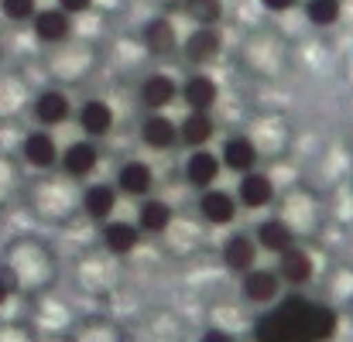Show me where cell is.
Here are the masks:
<instances>
[{
  "label": "cell",
  "instance_id": "cell-1",
  "mask_svg": "<svg viewBox=\"0 0 353 342\" xmlns=\"http://www.w3.org/2000/svg\"><path fill=\"white\" fill-rule=\"evenodd\" d=\"M340 329V315L330 305L309 301L305 295H288L278 308L254 322L257 342H330Z\"/></svg>",
  "mask_w": 353,
  "mask_h": 342
},
{
  "label": "cell",
  "instance_id": "cell-2",
  "mask_svg": "<svg viewBox=\"0 0 353 342\" xmlns=\"http://www.w3.org/2000/svg\"><path fill=\"white\" fill-rule=\"evenodd\" d=\"M179 96H182V103H185L189 110H196V114H210L213 103L220 100V86H216L213 76L196 72V76H189V79L179 86Z\"/></svg>",
  "mask_w": 353,
  "mask_h": 342
},
{
  "label": "cell",
  "instance_id": "cell-3",
  "mask_svg": "<svg viewBox=\"0 0 353 342\" xmlns=\"http://www.w3.org/2000/svg\"><path fill=\"white\" fill-rule=\"evenodd\" d=\"M31 31H34V38L41 45H59V41H65L72 34V17L65 10H59V7H48V10H38L31 17Z\"/></svg>",
  "mask_w": 353,
  "mask_h": 342
},
{
  "label": "cell",
  "instance_id": "cell-4",
  "mask_svg": "<svg viewBox=\"0 0 353 342\" xmlns=\"http://www.w3.org/2000/svg\"><path fill=\"white\" fill-rule=\"evenodd\" d=\"M59 161H62V171L69 178H90L100 164V151H97L93 140H76L59 154Z\"/></svg>",
  "mask_w": 353,
  "mask_h": 342
},
{
  "label": "cell",
  "instance_id": "cell-5",
  "mask_svg": "<svg viewBox=\"0 0 353 342\" xmlns=\"http://www.w3.org/2000/svg\"><path fill=\"white\" fill-rule=\"evenodd\" d=\"M220 171H223L220 154H213L210 147L192 151V154H189V161H185V182H189V185H196V189H203V192L216 185Z\"/></svg>",
  "mask_w": 353,
  "mask_h": 342
},
{
  "label": "cell",
  "instance_id": "cell-6",
  "mask_svg": "<svg viewBox=\"0 0 353 342\" xmlns=\"http://www.w3.org/2000/svg\"><path fill=\"white\" fill-rule=\"evenodd\" d=\"M199 216L210 226H230L236 216V195L223 192V189H206L199 195Z\"/></svg>",
  "mask_w": 353,
  "mask_h": 342
},
{
  "label": "cell",
  "instance_id": "cell-7",
  "mask_svg": "<svg viewBox=\"0 0 353 342\" xmlns=\"http://www.w3.org/2000/svg\"><path fill=\"white\" fill-rule=\"evenodd\" d=\"M179 100V83L168 76V72H151L144 83H141V103L151 110V114H161L168 103Z\"/></svg>",
  "mask_w": 353,
  "mask_h": 342
},
{
  "label": "cell",
  "instance_id": "cell-8",
  "mask_svg": "<svg viewBox=\"0 0 353 342\" xmlns=\"http://www.w3.org/2000/svg\"><path fill=\"white\" fill-rule=\"evenodd\" d=\"M223 52V34L220 28H196L189 38H185V58L196 62V65H210L213 58H220Z\"/></svg>",
  "mask_w": 353,
  "mask_h": 342
},
{
  "label": "cell",
  "instance_id": "cell-9",
  "mask_svg": "<svg viewBox=\"0 0 353 342\" xmlns=\"http://www.w3.org/2000/svg\"><path fill=\"white\" fill-rule=\"evenodd\" d=\"M236 199H240L243 209H264L274 199V182L264 171H247V175H240Z\"/></svg>",
  "mask_w": 353,
  "mask_h": 342
},
{
  "label": "cell",
  "instance_id": "cell-10",
  "mask_svg": "<svg viewBox=\"0 0 353 342\" xmlns=\"http://www.w3.org/2000/svg\"><path fill=\"white\" fill-rule=\"evenodd\" d=\"M312 274H316V264H312V257L305 250L292 246V250H285L278 257V277L288 281L292 288H305L312 281Z\"/></svg>",
  "mask_w": 353,
  "mask_h": 342
},
{
  "label": "cell",
  "instance_id": "cell-11",
  "mask_svg": "<svg viewBox=\"0 0 353 342\" xmlns=\"http://www.w3.org/2000/svg\"><path fill=\"white\" fill-rule=\"evenodd\" d=\"M72 114V103L62 89H45L38 100H34V120L41 123V130H52L59 123H65Z\"/></svg>",
  "mask_w": 353,
  "mask_h": 342
},
{
  "label": "cell",
  "instance_id": "cell-12",
  "mask_svg": "<svg viewBox=\"0 0 353 342\" xmlns=\"http://www.w3.org/2000/svg\"><path fill=\"white\" fill-rule=\"evenodd\" d=\"M257 144L250 137H230L220 151V164L230 168L236 175H247V171H257Z\"/></svg>",
  "mask_w": 353,
  "mask_h": 342
},
{
  "label": "cell",
  "instance_id": "cell-13",
  "mask_svg": "<svg viewBox=\"0 0 353 342\" xmlns=\"http://www.w3.org/2000/svg\"><path fill=\"white\" fill-rule=\"evenodd\" d=\"M257 243L250 239V236H243V233H234V236H227V243H223V264L234 270V274H247V270H254L257 267Z\"/></svg>",
  "mask_w": 353,
  "mask_h": 342
},
{
  "label": "cell",
  "instance_id": "cell-14",
  "mask_svg": "<svg viewBox=\"0 0 353 342\" xmlns=\"http://www.w3.org/2000/svg\"><path fill=\"white\" fill-rule=\"evenodd\" d=\"M141 140L151 147V151H172L179 144V123L168 120L165 114H151L141 123Z\"/></svg>",
  "mask_w": 353,
  "mask_h": 342
},
{
  "label": "cell",
  "instance_id": "cell-15",
  "mask_svg": "<svg viewBox=\"0 0 353 342\" xmlns=\"http://www.w3.org/2000/svg\"><path fill=\"white\" fill-rule=\"evenodd\" d=\"M141 41L151 55H172L179 48V31L168 17H151L141 31Z\"/></svg>",
  "mask_w": 353,
  "mask_h": 342
},
{
  "label": "cell",
  "instance_id": "cell-16",
  "mask_svg": "<svg viewBox=\"0 0 353 342\" xmlns=\"http://www.w3.org/2000/svg\"><path fill=\"white\" fill-rule=\"evenodd\" d=\"M21 154L31 168H52L59 161V144L48 130H31L21 144Z\"/></svg>",
  "mask_w": 353,
  "mask_h": 342
},
{
  "label": "cell",
  "instance_id": "cell-17",
  "mask_svg": "<svg viewBox=\"0 0 353 342\" xmlns=\"http://www.w3.org/2000/svg\"><path fill=\"white\" fill-rule=\"evenodd\" d=\"M278 288H281L278 270L254 267V270L243 274V295H247V301H254V305H268V301H274V298H278Z\"/></svg>",
  "mask_w": 353,
  "mask_h": 342
},
{
  "label": "cell",
  "instance_id": "cell-18",
  "mask_svg": "<svg viewBox=\"0 0 353 342\" xmlns=\"http://www.w3.org/2000/svg\"><path fill=\"white\" fill-rule=\"evenodd\" d=\"M114 107L107 100H86L79 107V127L86 137H107L114 130Z\"/></svg>",
  "mask_w": 353,
  "mask_h": 342
},
{
  "label": "cell",
  "instance_id": "cell-19",
  "mask_svg": "<svg viewBox=\"0 0 353 342\" xmlns=\"http://www.w3.org/2000/svg\"><path fill=\"white\" fill-rule=\"evenodd\" d=\"M213 130H216V127H213V116L189 110V114L179 120V144L199 151V147H206V144L213 140Z\"/></svg>",
  "mask_w": 353,
  "mask_h": 342
},
{
  "label": "cell",
  "instance_id": "cell-20",
  "mask_svg": "<svg viewBox=\"0 0 353 342\" xmlns=\"http://www.w3.org/2000/svg\"><path fill=\"white\" fill-rule=\"evenodd\" d=\"M83 209H86L90 220L107 223V220L114 216V209H117V185H107V182L90 185L86 195H83Z\"/></svg>",
  "mask_w": 353,
  "mask_h": 342
},
{
  "label": "cell",
  "instance_id": "cell-21",
  "mask_svg": "<svg viewBox=\"0 0 353 342\" xmlns=\"http://www.w3.org/2000/svg\"><path fill=\"white\" fill-rule=\"evenodd\" d=\"M254 243H257V250H268V253H278V257H281L285 250L295 246V233H292V226H288L285 220H264V223L257 226Z\"/></svg>",
  "mask_w": 353,
  "mask_h": 342
},
{
  "label": "cell",
  "instance_id": "cell-22",
  "mask_svg": "<svg viewBox=\"0 0 353 342\" xmlns=\"http://www.w3.org/2000/svg\"><path fill=\"white\" fill-rule=\"evenodd\" d=\"M154 185V171L148 161H127L117 171V192L123 195H148Z\"/></svg>",
  "mask_w": 353,
  "mask_h": 342
},
{
  "label": "cell",
  "instance_id": "cell-23",
  "mask_svg": "<svg viewBox=\"0 0 353 342\" xmlns=\"http://www.w3.org/2000/svg\"><path fill=\"white\" fill-rule=\"evenodd\" d=\"M103 243H107V250H110L114 257H127V253L137 250V243H141V229H137V223L114 220V223L103 226Z\"/></svg>",
  "mask_w": 353,
  "mask_h": 342
},
{
  "label": "cell",
  "instance_id": "cell-24",
  "mask_svg": "<svg viewBox=\"0 0 353 342\" xmlns=\"http://www.w3.org/2000/svg\"><path fill=\"white\" fill-rule=\"evenodd\" d=\"M172 226V206L165 199H148L137 213V229L141 233H165Z\"/></svg>",
  "mask_w": 353,
  "mask_h": 342
},
{
  "label": "cell",
  "instance_id": "cell-25",
  "mask_svg": "<svg viewBox=\"0 0 353 342\" xmlns=\"http://www.w3.org/2000/svg\"><path fill=\"white\" fill-rule=\"evenodd\" d=\"M185 14L196 28H216L223 21V0H185Z\"/></svg>",
  "mask_w": 353,
  "mask_h": 342
},
{
  "label": "cell",
  "instance_id": "cell-26",
  "mask_svg": "<svg viewBox=\"0 0 353 342\" xmlns=\"http://www.w3.org/2000/svg\"><path fill=\"white\" fill-rule=\"evenodd\" d=\"M343 14V0H305V17L316 28H330L336 24Z\"/></svg>",
  "mask_w": 353,
  "mask_h": 342
},
{
  "label": "cell",
  "instance_id": "cell-27",
  "mask_svg": "<svg viewBox=\"0 0 353 342\" xmlns=\"http://www.w3.org/2000/svg\"><path fill=\"white\" fill-rule=\"evenodd\" d=\"M0 14L7 21H31L38 14V0H0Z\"/></svg>",
  "mask_w": 353,
  "mask_h": 342
},
{
  "label": "cell",
  "instance_id": "cell-28",
  "mask_svg": "<svg viewBox=\"0 0 353 342\" xmlns=\"http://www.w3.org/2000/svg\"><path fill=\"white\" fill-rule=\"evenodd\" d=\"M93 7V0H59V10H65L69 17H79Z\"/></svg>",
  "mask_w": 353,
  "mask_h": 342
},
{
  "label": "cell",
  "instance_id": "cell-29",
  "mask_svg": "<svg viewBox=\"0 0 353 342\" xmlns=\"http://www.w3.org/2000/svg\"><path fill=\"white\" fill-rule=\"evenodd\" d=\"M14 291H17V281H14V274L0 267V305H3V301H7Z\"/></svg>",
  "mask_w": 353,
  "mask_h": 342
},
{
  "label": "cell",
  "instance_id": "cell-30",
  "mask_svg": "<svg viewBox=\"0 0 353 342\" xmlns=\"http://www.w3.org/2000/svg\"><path fill=\"white\" fill-rule=\"evenodd\" d=\"M295 3H299V0H261V7L271 10V14H288Z\"/></svg>",
  "mask_w": 353,
  "mask_h": 342
},
{
  "label": "cell",
  "instance_id": "cell-31",
  "mask_svg": "<svg viewBox=\"0 0 353 342\" xmlns=\"http://www.w3.org/2000/svg\"><path fill=\"white\" fill-rule=\"evenodd\" d=\"M199 342H236V339L230 336V332H227V329H206Z\"/></svg>",
  "mask_w": 353,
  "mask_h": 342
}]
</instances>
